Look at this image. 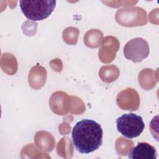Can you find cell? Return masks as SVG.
Wrapping results in <instances>:
<instances>
[{"mask_svg": "<svg viewBox=\"0 0 159 159\" xmlns=\"http://www.w3.org/2000/svg\"><path fill=\"white\" fill-rule=\"evenodd\" d=\"M117 130L129 139L139 136L145 128L142 117L134 113L124 114L116 119Z\"/></svg>", "mask_w": 159, "mask_h": 159, "instance_id": "obj_3", "label": "cell"}, {"mask_svg": "<svg viewBox=\"0 0 159 159\" xmlns=\"http://www.w3.org/2000/svg\"><path fill=\"white\" fill-rule=\"evenodd\" d=\"M128 157L131 159H156L157 150L147 142H140L129 152Z\"/></svg>", "mask_w": 159, "mask_h": 159, "instance_id": "obj_5", "label": "cell"}, {"mask_svg": "<svg viewBox=\"0 0 159 159\" xmlns=\"http://www.w3.org/2000/svg\"><path fill=\"white\" fill-rule=\"evenodd\" d=\"M19 4L22 13L27 19L37 21L45 19L51 14L55 7L56 1H20Z\"/></svg>", "mask_w": 159, "mask_h": 159, "instance_id": "obj_2", "label": "cell"}, {"mask_svg": "<svg viewBox=\"0 0 159 159\" xmlns=\"http://www.w3.org/2000/svg\"><path fill=\"white\" fill-rule=\"evenodd\" d=\"M73 145L81 153L88 154L98 150L102 143L103 130L99 124L91 119L76 123L72 130Z\"/></svg>", "mask_w": 159, "mask_h": 159, "instance_id": "obj_1", "label": "cell"}, {"mask_svg": "<svg viewBox=\"0 0 159 159\" xmlns=\"http://www.w3.org/2000/svg\"><path fill=\"white\" fill-rule=\"evenodd\" d=\"M124 57L134 62H140L147 58L150 52L148 42L142 38L137 37L129 40L124 47Z\"/></svg>", "mask_w": 159, "mask_h": 159, "instance_id": "obj_4", "label": "cell"}]
</instances>
